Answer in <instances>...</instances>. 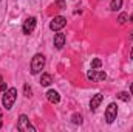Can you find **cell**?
<instances>
[{"label": "cell", "mask_w": 133, "mask_h": 132, "mask_svg": "<svg viewBox=\"0 0 133 132\" xmlns=\"http://www.w3.org/2000/svg\"><path fill=\"white\" fill-rule=\"evenodd\" d=\"M116 97L121 99V101H124V103H129V101H130V95H129L127 92H119Z\"/></svg>", "instance_id": "5bb4252c"}, {"label": "cell", "mask_w": 133, "mask_h": 132, "mask_svg": "<svg viewBox=\"0 0 133 132\" xmlns=\"http://www.w3.org/2000/svg\"><path fill=\"white\" fill-rule=\"evenodd\" d=\"M130 93L133 95V82H132V86H130Z\"/></svg>", "instance_id": "7402d4cb"}, {"label": "cell", "mask_w": 133, "mask_h": 132, "mask_svg": "<svg viewBox=\"0 0 133 132\" xmlns=\"http://www.w3.org/2000/svg\"><path fill=\"white\" fill-rule=\"evenodd\" d=\"M71 121L74 124H82V115L81 113H73L71 115Z\"/></svg>", "instance_id": "4fadbf2b"}, {"label": "cell", "mask_w": 133, "mask_h": 132, "mask_svg": "<svg viewBox=\"0 0 133 132\" xmlns=\"http://www.w3.org/2000/svg\"><path fill=\"white\" fill-rule=\"evenodd\" d=\"M127 19H129V14L122 13V14H119V17H118V22L122 25V23H125V22H127Z\"/></svg>", "instance_id": "2e32d148"}, {"label": "cell", "mask_w": 133, "mask_h": 132, "mask_svg": "<svg viewBox=\"0 0 133 132\" xmlns=\"http://www.w3.org/2000/svg\"><path fill=\"white\" fill-rule=\"evenodd\" d=\"M130 58L133 59V47H132V51H130Z\"/></svg>", "instance_id": "603a6c76"}, {"label": "cell", "mask_w": 133, "mask_h": 132, "mask_svg": "<svg viewBox=\"0 0 133 132\" xmlns=\"http://www.w3.org/2000/svg\"><path fill=\"white\" fill-rule=\"evenodd\" d=\"M23 90H25V97H26V98H30V97H31V93H33V92H31V87H30L28 84H25Z\"/></svg>", "instance_id": "e0dca14e"}, {"label": "cell", "mask_w": 133, "mask_h": 132, "mask_svg": "<svg viewBox=\"0 0 133 132\" xmlns=\"http://www.w3.org/2000/svg\"><path fill=\"white\" fill-rule=\"evenodd\" d=\"M102 101H104V95H102V93H96V95L91 98V101H90V109H91V110H96L101 106Z\"/></svg>", "instance_id": "ba28073f"}, {"label": "cell", "mask_w": 133, "mask_h": 132, "mask_svg": "<svg viewBox=\"0 0 133 132\" xmlns=\"http://www.w3.org/2000/svg\"><path fill=\"white\" fill-rule=\"evenodd\" d=\"M16 99H17V89L11 87V89L5 90V92H3V97H2L3 109H5V110H11L12 106H14V103H16Z\"/></svg>", "instance_id": "6da1fadb"}, {"label": "cell", "mask_w": 133, "mask_h": 132, "mask_svg": "<svg viewBox=\"0 0 133 132\" xmlns=\"http://www.w3.org/2000/svg\"><path fill=\"white\" fill-rule=\"evenodd\" d=\"M64 45H65V34L57 31V33L54 34V47H56L57 50H62Z\"/></svg>", "instance_id": "52a82bcc"}, {"label": "cell", "mask_w": 133, "mask_h": 132, "mask_svg": "<svg viewBox=\"0 0 133 132\" xmlns=\"http://www.w3.org/2000/svg\"><path fill=\"white\" fill-rule=\"evenodd\" d=\"M51 82H53V76H51V75H48V73H43V75L40 76V86H43V87H48Z\"/></svg>", "instance_id": "30bf717a"}, {"label": "cell", "mask_w": 133, "mask_h": 132, "mask_svg": "<svg viewBox=\"0 0 133 132\" xmlns=\"http://www.w3.org/2000/svg\"><path fill=\"white\" fill-rule=\"evenodd\" d=\"M122 2L124 0H111L110 2V9L111 11H119L122 8Z\"/></svg>", "instance_id": "8fae6325"}, {"label": "cell", "mask_w": 133, "mask_h": 132, "mask_svg": "<svg viewBox=\"0 0 133 132\" xmlns=\"http://www.w3.org/2000/svg\"><path fill=\"white\" fill-rule=\"evenodd\" d=\"M130 22H132V23H133V14H132V16H130Z\"/></svg>", "instance_id": "cb8c5ba5"}, {"label": "cell", "mask_w": 133, "mask_h": 132, "mask_svg": "<svg viewBox=\"0 0 133 132\" xmlns=\"http://www.w3.org/2000/svg\"><path fill=\"white\" fill-rule=\"evenodd\" d=\"M2 81H3V78H2V76H0V82H2Z\"/></svg>", "instance_id": "d4e9b609"}, {"label": "cell", "mask_w": 133, "mask_h": 132, "mask_svg": "<svg viewBox=\"0 0 133 132\" xmlns=\"http://www.w3.org/2000/svg\"><path fill=\"white\" fill-rule=\"evenodd\" d=\"M101 65H102V61H101L99 58H95L91 61V68H99Z\"/></svg>", "instance_id": "9a60e30c"}, {"label": "cell", "mask_w": 133, "mask_h": 132, "mask_svg": "<svg viewBox=\"0 0 133 132\" xmlns=\"http://www.w3.org/2000/svg\"><path fill=\"white\" fill-rule=\"evenodd\" d=\"M31 75H39L42 70H43V67H45V56L42 55V53H37V55H34L33 59H31Z\"/></svg>", "instance_id": "7a4b0ae2"}, {"label": "cell", "mask_w": 133, "mask_h": 132, "mask_svg": "<svg viewBox=\"0 0 133 132\" xmlns=\"http://www.w3.org/2000/svg\"><path fill=\"white\" fill-rule=\"evenodd\" d=\"M129 39H130V40H133V31L130 33V36H129Z\"/></svg>", "instance_id": "44dd1931"}, {"label": "cell", "mask_w": 133, "mask_h": 132, "mask_svg": "<svg viewBox=\"0 0 133 132\" xmlns=\"http://www.w3.org/2000/svg\"><path fill=\"white\" fill-rule=\"evenodd\" d=\"M5 90H8V87H6V82H0V92H5Z\"/></svg>", "instance_id": "ffe728a7"}, {"label": "cell", "mask_w": 133, "mask_h": 132, "mask_svg": "<svg viewBox=\"0 0 133 132\" xmlns=\"http://www.w3.org/2000/svg\"><path fill=\"white\" fill-rule=\"evenodd\" d=\"M87 78H88V81H98V70L96 68H90L88 73H87Z\"/></svg>", "instance_id": "7c38bea8"}, {"label": "cell", "mask_w": 133, "mask_h": 132, "mask_svg": "<svg viewBox=\"0 0 133 132\" xmlns=\"http://www.w3.org/2000/svg\"><path fill=\"white\" fill-rule=\"evenodd\" d=\"M36 25H37V20H36V17H28L25 22H23V25H22V31L23 34H31L36 30Z\"/></svg>", "instance_id": "8992f818"}, {"label": "cell", "mask_w": 133, "mask_h": 132, "mask_svg": "<svg viewBox=\"0 0 133 132\" xmlns=\"http://www.w3.org/2000/svg\"><path fill=\"white\" fill-rule=\"evenodd\" d=\"M57 5H59V9H65L66 8V5H65L64 0H57Z\"/></svg>", "instance_id": "d6986e66"}, {"label": "cell", "mask_w": 133, "mask_h": 132, "mask_svg": "<svg viewBox=\"0 0 133 132\" xmlns=\"http://www.w3.org/2000/svg\"><path fill=\"white\" fill-rule=\"evenodd\" d=\"M66 25V19L64 16H56L51 22H50V30L51 31H61Z\"/></svg>", "instance_id": "5b68a950"}, {"label": "cell", "mask_w": 133, "mask_h": 132, "mask_svg": "<svg viewBox=\"0 0 133 132\" xmlns=\"http://www.w3.org/2000/svg\"><path fill=\"white\" fill-rule=\"evenodd\" d=\"M0 2H2V0H0Z\"/></svg>", "instance_id": "484cf974"}, {"label": "cell", "mask_w": 133, "mask_h": 132, "mask_svg": "<svg viewBox=\"0 0 133 132\" xmlns=\"http://www.w3.org/2000/svg\"><path fill=\"white\" fill-rule=\"evenodd\" d=\"M118 117V104L116 103H110L108 107L105 109V121L108 124H111Z\"/></svg>", "instance_id": "3957f363"}, {"label": "cell", "mask_w": 133, "mask_h": 132, "mask_svg": "<svg viewBox=\"0 0 133 132\" xmlns=\"http://www.w3.org/2000/svg\"><path fill=\"white\" fill-rule=\"evenodd\" d=\"M105 79H107L105 71H98V81H105Z\"/></svg>", "instance_id": "ac0fdd59"}, {"label": "cell", "mask_w": 133, "mask_h": 132, "mask_svg": "<svg viewBox=\"0 0 133 132\" xmlns=\"http://www.w3.org/2000/svg\"><path fill=\"white\" fill-rule=\"evenodd\" d=\"M46 99L51 103V104H57L61 101V95L56 92V90H48L46 92Z\"/></svg>", "instance_id": "9c48e42d"}, {"label": "cell", "mask_w": 133, "mask_h": 132, "mask_svg": "<svg viewBox=\"0 0 133 132\" xmlns=\"http://www.w3.org/2000/svg\"><path fill=\"white\" fill-rule=\"evenodd\" d=\"M17 129L19 131H31V132H36V128L31 126V123H30V120H28V117L25 115V113H22L20 117H19V121H17Z\"/></svg>", "instance_id": "277c9868"}]
</instances>
